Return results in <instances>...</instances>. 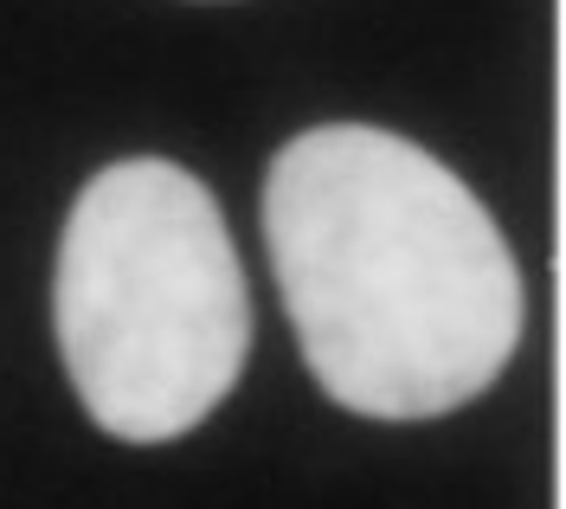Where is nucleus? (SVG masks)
I'll return each instance as SVG.
<instances>
[{
	"mask_svg": "<svg viewBox=\"0 0 566 509\" xmlns=\"http://www.w3.org/2000/svg\"><path fill=\"white\" fill-rule=\"evenodd\" d=\"M52 329L109 438L168 445L212 419L251 355L245 264L219 200L161 155L91 175L59 239Z\"/></svg>",
	"mask_w": 566,
	"mask_h": 509,
	"instance_id": "f03ea898",
	"label": "nucleus"
},
{
	"mask_svg": "<svg viewBox=\"0 0 566 509\" xmlns=\"http://www.w3.org/2000/svg\"><path fill=\"white\" fill-rule=\"evenodd\" d=\"M264 246L303 362L348 413H458L522 349L528 297L490 207L392 129L322 123L283 143Z\"/></svg>",
	"mask_w": 566,
	"mask_h": 509,
	"instance_id": "f257e3e1",
	"label": "nucleus"
}]
</instances>
